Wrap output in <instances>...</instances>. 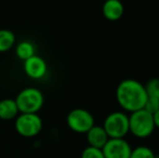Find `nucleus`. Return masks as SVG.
Instances as JSON below:
<instances>
[{"instance_id":"nucleus-11","label":"nucleus","mask_w":159,"mask_h":158,"mask_svg":"<svg viewBox=\"0 0 159 158\" xmlns=\"http://www.w3.org/2000/svg\"><path fill=\"white\" fill-rule=\"evenodd\" d=\"M20 114L14 99H3L0 101V119L12 120Z\"/></svg>"},{"instance_id":"nucleus-12","label":"nucleus","mask_w":159,"mask_h":158,"mask_svg":"<svg viewBox=\"0 0 159 158\" xmlns=\"http://www.w3.org/2000/svg\"><path fill=\"white\" fill-rule=\"evenodd\" d=\"M36 47L32 41L28 40H23V41L19 42L15 47V54L19 59L26 61L27 59L32 57L33 55L36 54Z\"/></svg>"},{"instance_id":"nucleus-16","label":"nucleus","mask_w":159,"mask_h":158,"mask_svg":"<svg viewBox=\"0 0 159 158\" xmlns=\"http://www.w3.org/2000/svg\"><path fill=\"white\" fill-rule=\"evenodd\" d=\"M80 158H105L101 148L92 147V146H87L81 153Z\"/></svg>"},{"instance_id":"nucleus-13","label":"nucleus","mask_w":159,"mask_h":158,"mask_svg":"<svg viewBox=\"0 0 159 158\" xmlns=\"http://www.w3.org/2000/svg\"><path fill=\"white\" fill-rule=\"evenodd\" d=\"M16 38L13 32L9 29H0V53L7 52L14 47Z\"/></svg>"},{"instance_id":"nucleus-14","label":"nucleus","mask_w":159,"mask_h":158,"mask_svg":"<svg viewBox=\"0 0 159 158\" xmlns=\"http://www.w3.org/2000/svg\"><path fill=\"white\" fill-rule=\"evenodd\" d=\"M156 154L151 147L145 145L136 146L135 148H132L130 158H155Z\"/></svg>"},{"instance_id":"nucleus-18","label":"nucleus","mask_w":159,"mask_h":158,"mask_svg":"<svg viewBox=\"0 0 159 158\" xmlns=\"http://www.w3.org/2000/svg\"><path fill=\"white\" fill-rule=\"evenodd\" d=\"M153 119H154V124H155V128L159 129V110L153 114Z\"/></svg>"},{"instance_id":"nucleus-1","label":"nucleus","mask_w":159,"mask_h":158,"mask_svg":"<svg viewBox=\"0 0 159 158\" xmlns=\"http://www.w3.org/2000/svg\"><path fill=\"white\" fill-rule=\"evenodd\" d=\"M116 100L124 112L131 114L142 110L147 100L144 84L132 78L122 80L116 89Z\"/></svg>"},{"instance_id":"nucleus-5","label":"nucleus","mask_w":159,"mask_h":158,"mask_svg":"<svg viewBox=\"0 0 159 158\" xmlns=\"http://www.w3.org/2000/svg\"><path fill=\"white\" fill-rule=\"evenodd\" d=\"M14 120L15 130L23 138H35L42 130V119L38 114L20 113Z\"/></svg>"},{"instance_id":"nucleus-15","label":"nucleus","mask_w":159,"mask_h":158,"mask_svg":"<svg viewBox=\"0 0 159 158\" xmlns=\"http://www.w3.org/2000/svg\"><path fill=\"white\" fill-rule=\"evenodd\" d=\"M144 87L146 90L147 97L159 99V78H153L148 80Z\"/></svg>"},{"instance_id":"nucleus-9","label":"nucleus","mask_w":159,"mask_h":158,"mask_svg":"<svg viewBox=\"0 0 159 158\" xmlns=\"http://www.w3.org/2000/svg\"><path fill=\"white\" fill-rule=\"evenodd\" d=\"M103 16L111 22H116L122 17L125 7L120 0H105L102 7Z\"/></svg>"},{"instance_id":"nucleus-7","label":"nucleus","mask_w":159,"mask_h":158,"mask_svg":"<svg viewBox=\"0 0 159 158\" xmlns=\"http://www.w3.org/2000/svg\"><path fill=\"white\" fill-rule=\"evenodd\" d=\"M102 152L105 158H130L132 146L126 139H108Z\"/></svg>"},{"instance_id":"nucleus-10","label":"nucleus","mask_w":159,"mask_h":158,"mask_svg":"<svg viewBox=\"0 0 159 158\" xmlns=\"http://www.w3.org/2000/svg\"><path fill=\"white\" fill-rule=\"evenodd\" d=\"M86 135H87V142H88L89 146L101 148V150H102V147L106 144V142L109 139L107 133L105 132L104 128L102 126H98V124H94L86 133Z\"/></svg>"},{"instance_id":"nucleus-8","label":"nucleus","mask_w":159,"mask_h":158,"mask_svg":"<svg viewBox=\"0 0 159 158\" xmlns=\"http://www.w3.org/2000/svg\"><path fill=\"white\" fill-rule=\"evenodd\" d=\"M24 72L30 78L34 80H39L46 76L48 72V65L47 62L41 56L35 54L32 57L24 61Z\"/></svg>"},{"instance_id":"nucleus-3","label":"nucleus","mask_w":159,"mask_h":158,"mask_svg":"<svg viewBox=\"0 0 159 158\" xmlns=\"http://www.w3.org/2000/svg\"><path fill=\"white\" fill-rule=\"evenodd\" d=\"M19 112L22 114H37L42 108L44 97L42 92L37 88H25L20 91L15 97Z\"/></svg>"},{"instance_id":"nucleus-4","label":"nucleus","mask_w":159,"mask_h":158,"mask_svg":"<svg viewBox=\"0 0 159 158\" xmlns=\"http://www.w3.org/2000/svg\"><path fill=\"white\" fill-rule=\"evenodd\" d=\"M102 127L109 139H125L129 134V115L120 111L109 113Z\"/></svg>"},{"instance_id":"nucleus-2","label":"nucleus","mask_w":159,"mask_h":158,"mask_svg":"<svg viewBox=\"0 0 159 158\" xmlns=\"http://www.w3.org/2000/svg\"><path fill=\"white\" fill-rule=\"evenodd\" d=\"M153 114L142 108L129 115V133L138 139H147L155 131Z\"/></svg>"},{"instance_id":"nucleus-6","label":"nucleus","mask_w":159,"mask_h":158,"mask_svg":"<svg viewBox=\"0 0 159 158\" xmlns=\"http://www.w3.org/2000/svg\"><path fill=\"white\" fill-rule=\"evenodd\" d=\"M66 124L76 133H87L95 124L93 115L84 108H74L67 114Z\"/></svg>"},{"instance_id":"nucleus-17","label":"nucleus","mask_w":159,"mask_h":158,"mask_svg":"<svg viewBox=\"0 0 159 158\" xmlns=\"http://www.w3.org/2000/svg\"><path fill=\"white\" fill-rule=\"evenodd\" d=\"M144 110H146L148 113L154 114L159 110V99L156 97H147L146 103H145Z\"/></svg>"},{"instance_id":"nucleus-19","label":"nucleus","mask_w":159,"mask_h":158,"mask_svg":"<svg viewBox=\"0 0 159 158\" xmlns=\"http://www.w3.org/2000/svg\"><path fill=\"white\" fill-rule=\"evenodd\" d=\"M155 158H159V155H156V156H155Z\"/></svg>"}]
</instances>
